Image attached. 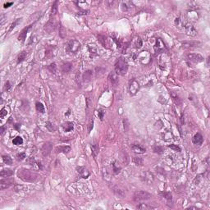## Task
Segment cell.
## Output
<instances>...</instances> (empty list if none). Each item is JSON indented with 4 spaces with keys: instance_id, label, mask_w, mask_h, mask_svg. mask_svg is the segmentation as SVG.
<instances>
[{
    "instance_id": "cell-19",
    "label": "cell",
    "mask_w": 210,
    "mask_h": 210,
    "mask_svg": "<svg viewBox=\"0 0 210 210\" xmlns=\"http://www.w3.org/2000/svg\"><path fill=\"white\" fill-rule=\"evenodd\" d=\"M2 177H9L12 176L13 175V171H12L10 169H3L0 173Z\"/></svg>"
},
{
    "instance_id": "cell-18",
    "label": "cell",
    "mask_w": 210,
    "mask_h": 210,
    "mask_svg": "<svg viewBox=\"0 0 210 210\" xmlns=\"http://www.w3.org/2000/svg\"><path fill=\"white\" fill-rule=\"evenodd\" d=\"M72 68V64L70 63V62H67V63H64L62 65V71L64 73H68L71 71Z\"/></svg>"
},
{
    "instance_id": "cell-28",
    "label": "cell",
    "mask_w": 210,
    "mask_h": 210,
    "mask_svg": "<svg viewBox=\"0 0 210 210\" xmlns=\"http://www.w3.org/2000/svg\"><path fill=\"white\" fill-rule=\"evenodd\" d=\"M109 79H110L111 83H112V84H113V85H115V84H117V81H118V80H117V75H116V74H114V73L110 74V76H109Z\"/></svg>"
},
{
    "instance_id": "cell-49",
    "label": "cell",
    "mask_w": 210,
    "mask_h": 210,
    "mask_svg": "<svg viewBox=\"0 0 210 210\" xmlns=\"http://www.w3.org/2000/svg\"><path fill=\"white\" fill-rule=\"evenodd\" d=\"M12 3H7L4 4V8H9V7L12 6Z\"/></svg>"
},
{
    "instance_id": "cell-34",
    "label": "cell",
    "mask_w": 210,
    "mask_h": 210,
    "mask_svg": "<svg viewBox=\"0 0 210 210\" xmlns=\"http://www.w3.org/2000/svg\"><path fill=\"white\" fill-rule=\"evenodd\" d=\"M45 125H46V128H47V129L49 130V131H51V132L54 131V127H53V124L51 122H47Z\"/></svg>"
},
{
    "instance_id": "cell-27",
    "label": "cell",
    "mask_w": 210,
    "mask_h": 210,
    "mask_svg": "<svg viewBox=\"0 0 210 210\" xmlns=\"http://www.w3.org/2000/svg\"><path fill=\"white\" fill-rule=\"evenodd\" d=\"M12 143L15 144V145H21V144H23V140L21 136H17L12 140Z\"/></svg>"
},
{
    "instance_id": "cell-4",
    "label": "cell",
    "mask_w": 210,
    "mask_h": 210,
    "mask_svg": "<svg viewBox=\"0 0 210 210\" xmlns=\"http://www.w3.org/2000/svg\"><path fill=\"white\" fill-rule=\"evenodd\" d=\"M81 47V44L76 39L70 40L67 44L66 50L69 53H76Z\"/></svg>"
},
{
    "instance_id": "cell-16",
    "label": "cell",
    "mask_w": 210,
    "mask_h": 210,
    "mask_svg": "<svg viewBox=\"0 0 210 210\" xmlns=\"http://www.w3.org/2000/svg\"><path fill=\"white\" fill-rule=\"evenodd\" d=\"M56 153H67L71 151V147L64 145V146H58L55 149Z\"/></svg>"
},
{
    "instance_id": "cell-43",
    "label": "cell",
    "mask_w": 210,
    "mask_h": 210,
    "mask_svg": "<svg viewBox=\"0 0 210 210\" xmlns=\"http://www.w3.org/2000/svg\"><path fill=\"white\" fill-rule=\"evenodd\" d=\"M25 157H26V156H25V153H18V154H17V160L22 161V160L24 159V158H25Z\"/></svg>"
},
{
    "instance_id": "cell-25",
    "label": "cell",
    "mask_w": 210,
    "mask_h": 210,
    "mask_svg": "<svg viewBox=\"0 0 210 210\" xmlns=\"http://www.w3.org/2000/svg\"><path fill=\"white\" fill-rule=\"evenodd\" d=\"M77 170H78L77 172H79V174H80L81 176L83 177V178H87V177L89 176L88 175H85V172H88L86 171L85 167H78Z\"/></svg>"
},
{
    "instance_id": "cell-12",
    "label": "cell",
    "mask_w": 210,
    "mask_h": 210,
    "mask_svg": "<svg viewBox=\"0 0 210 210\" xmlns=\"http://www.w3.org/2000/svg\"><path fill=\"white\" fill-rule=\"evenodd\" d=\"M55 28H56V22H55V21L51 19L49 22L47 23V25H45L44 31H47L48 33H52V32L55 30Z\"/></svg>"
},
{
    "instance_id": "cell-22",
    "label": "cell",
    "mask_w": 210,
    "mask_h": 210,
    "mask_svg": "<svg viewBox=\"0 0 210 210\" xmlns=\"http://www.w3.org/2000/svg\"><path fill=\"white\" fill-rule=\"evenodd\" d=\"M26 55H27V53L25 52V51H22V53H20V54L18 55V57H17V63H20V62L24 61L25 59V58H26Z\"/></svg>"
},
{
    "instance_id": "cell-40",
    "label": "cell",
    "mask_w": 210,
    "mask_h": 210,
    "mask_svg": "<svg viewBox=\"0 0 210 210\" xmlns=\"http://www.w3.org/2000/svg\"><path fill=\"white\" fill-rule=\"evenodd\" d=\"M113 173L114 174H117V173L120 172L121 168H120V167H117L115 163H113Z\"/></svg>"
},
{
    "instance_id": "cell-3",
    "label": "cell",
    "mask_w": 210,
    "mask_h": 210,
    "mask_svg": "<svg viewBox=\"0 0 210 210\" xmlns=\"http://www.w3.org/2000/svg\"><path fill=\"white\" fill-rule=\"evenodd\" d=\"M151 198V195L146 191L144 190H137L135 192L134 196H133V199L136 202H141L144 201V200H148Z\"/></svg>"
},
{
    "instance_id": "cell-26",
    "label": "cell",
    "mask_w": 210,
    "mask_h": 210,
    "mask_svg": "<svg viewBox=\"0 0 210 210\" xmlns=\"http://www.w3.org/2000/svg\"><path fill=\"white\" fill-rule=\"evenodd\" d=\"M148 175H149V176H147V172H145V173H144V181H146V182H148V183H150V182H152V181H153V175L151 174V173H149V172Z\"/></svg>"
},
{
    "instance_id": "cell-31",
    "label": "cell",
    "mask_w": 210,
    "mask_h": 210,
    "mask_svg": "<svg viewBox=\"0 0 210 210\" xmlns=\"http://www.w3.org/2000/svg\"><path fill=\"white\" fill-rule=\"evenodd\" d=\"M3 162L8 165L12 164V158L9 157L8 155H3Z\"/></svg>"
},
{
    "instance_id": "cell-42",
    "label": "cell",
    "mask_w": 210,
    "mask_h": 210,
    "mask_svg": "<svg viewBox=\"0 0 210 210\" xmlns=\"http://www.w3.org/2000/svg\"><path fill=\"white\" fill-rule=\"evenodd\" d=\"M20 20L21 19H17V21H16V22H14L12 24V25H11V27H10V29H9V32H10L11 31H12V30L14 29V28L16 27V25H17L18 23H19V22H20Z\"/></svg>"
},
{
    "instance_id": "cell-47",
    "label": "cell",
    "mask_w": 210,
    "mask_h": 210,
    "mask_svg": "<svg viewBox=\"0 0 210 210\" xmlns=\"http://www.w3.org/2000/svg\"><path fill=\"white\" fill-rule=\"evenodd\" d=\"M10 89H11V84L9 81H7V82L5 83V85H4V90L8 91V90H9Z\"/></svg>"
},
{
    "instance_id": "cell-50",
    "label": "cell",
    "mask_w": 210,
    "mask_h": 210,
    "mask_svg": "<svg viewBox=\"0 0 210 210\" xmlns=\"http://www.w3.org/2000/svg\"><path fill=\"white\" fill-rule=\"evenodd\" d=\"M89 127H89V132H90V130H91V129H93V122H92L91 123H90Z\"/></svg>"
},
{
    "instance_id": "cell-51",
    "label": "cell",
    "mask_w": 210,
    "mask_h": 210,
    "mask_svg": "<svg viewBox=\"0 0 210 210\" xmlns=\"http://www.w3.org/2000/svg\"><path fill=\"white\" fill-rule=\"evenodd\" d=\"M188 209H198V208H196V207H189Z\"/></svg>"
},
{
    "instance_id": "cell-38",
    "label": "cell",
    "mask_w": 210,
    "mask_h": 210,
    "mask_svg": "<svg viewBox=\"0 0 210 210\" xmlns=\"http://www.w3.org/2000/svg\"><path fill=\"white\" fill-rule=\"evenodd\" d=\"M104 111L103 110V109H99V111H98V116H99V117L100 118V120L103 121V119H104Z\"/></svg>"
},
{
    "instance_id": "cell-45",
    "label": "cell",
    "mask_w": 210,
    "mask_h": 210,
    "mask_svg": "<svg viewBox=\"0 0 210 210\" xmlns=\"http://www.w3.org/2000/svg\"><path fill=\"white\" fill-rule=\"evenodd\" d=\"M201 175H198V176H196V178L194 180V182H195V185H197V184H199L200 182V181H201V177H200L201 176Z\"/></svg>"
},
{
    "instance_id": "cell-48",
    "label": "cell",
    "mask_w": 210,
    "mask_h": 210,
    "mask_svg": "<svg viewBox=\"0 0 210 210\" xmlns=\"http://www.w3.org/2000/svg\"><path fill=\"white\" fill-rule=\"evenodd\" d=\"M6 130H7V127H4V126L1 127V128H0V134H1V136H3V133L5 132Z\"/></svg>"
},
{
    "instance_id": "cell-9",
    "label": "cell",
    "mask_w": 210,
    "mask_h": 210,
    "mask_svg": "<svg viewBox=\"0 0 210 210\" xmlns=\"http://www.w3.org/2000/svg\"><path fill=\"white\" fill-rule=\"evenodd\" d=\"M184 30H185L186 33L190 36H195L197 35V31L195 29V27L189 24H185L184 25Z\"/></svg>"
},
{
    "instance_id": "cell-1",
    "label": "cell",
    "mask_w": 210,
    "mask_h": 210,
    "mask_svg": "<svg viewBox=\"0 0 210 210\" xmlns=\"http://www.w3.org/2000/svg\"><path fill=\"white\" fill-rule=\"evenodd\" d=\"M17 175L18 177L23 180L24 181H30V182L35 181L38 178V175H37L36 172L31 171V170H25V169L19 170Z\"/></svg>"
},
{
    "instance_id": "cell-32",
    "label": "cell",
    "mask_w": 210,
    "mask_h": 210,
    "mask_svg": "<svg viewBox=\"0 0 210 210\" xmlns=\"http://www.w3.org/2000/svg\"><path fill=\"white\" fill-rule=\"evenodd\" d=\"M91 149H92V154L94 157H96L98 153H99V146L97 144H94L93 146H91Z\"/></svg>"
},
{
    "instance_id": "cell-15",
    "label": "cell",
    "mask_w": 210,
    "mask_h": 210,
    "mask_svg": "<svg viewBox=\"0 0 210 210\" xmlns=\"http://www.w3.org/2000/svg\"><path fill=\"white\" fill-rule=\"evenodd\" d=\"M31 26V25H29V26H27L26 28L23 29L22 31H21L19 36H18V40L21 41V42H24V41H25V39H26V35H27L28 31L30 30Z\"/></svg>"
},
{
    "instance_id": "cell-10",
    "label": "cell",
    "mask_w": 210,
    "mask_h": 210,
    "mask_svg": "<svg viewBox=\"0 0 210 210\" xmlns=\"http://www.w3.org/2000/svg\"><path fill=\"white\" fill-rule=\"evenodd\" d=\"M139 89H140V85H139L138 82H137L136 81L133 80L131 81V83H130V94L135 95L137 92H138Z\"/></svg>"
},
{
    "instance_id": "cell-39",
    "label": "cell",
    "mask_w": 210,
    "mask_h": 210,
    "mask_svg": "<svg viewBox=\"0 0 210 210\" xmlns=\"http://www.w3.org/2000/svg\"><path fill=\"white\" fill-rule=\"evenodd\" d=\"M56 64L55 63H52L51 65H49V66L48 67V68L50 70V71L51 72H53V73H55V71H56Z\"/></svg>"
},
{
    "instance_id": "cell-44",
    "label": "cell",
    "mask_w": 210,
    "mask_h": 210,
    "mask_svg": "<svg viewBox=\"0 0 210 210\" xmlns=\"http://www.w3.org/2000/svg\"><path fill=\"white\" fill-rule=\"evenodd\" d=\"M7 113H8V112H7V110L5 108H3L1 110V112H0V117L1 118H3L4 117H5L7 115Z\"/></svg>"
},
{
    "instance_id": "cell-24",
    "label": "cell",
    "mask_w": 210,
    "mask_h": 210,
    "mask_svg": "<svg viewBox=\"0 0 210 210\" xmlns=\"http://www.w3.org/2000/svg\"><path fill=\"white\" fill-rule=\"evenodd\" d=\"M159 195H160L162 197L165 198V199H166L167 201H172V195H171L170 193H168V192H160Z\"/></svg>"
},
{
    "instance_id": "cell-11",
    "label": "cell",
    "mask_w": 210,
    "mask_h": 210,
    "mask_svg": "<svg viewBox=\"0 0 210 210\" xmlns=\"http://www.w3.org/2000/svg\"><path fill=\"white\" fill-rule=\"evenodd\" d=\"M130 148L133 150V152H135L136 153H138V154H143L146 152V149L142 147L141 145L140 144H132L130 146Z\"/></svg>"
},
{
    "instance_id": "cell-6",
    "label": "cell",
    "mask_w": 210,
    "mask_h": 210,
    "mask_svg": "<svg viewBox=\"0 0 210 210\" xmlns=\"http://www.w3.org/2000/svg\"><path fill=\"white\" fill-rule=\"evenodd\" d=\"M186 58L189 61L195 62V63H199V62L204 61V58L199 53H188L186 55Z\"/></svg>"
},
{
    "instance_id": "cell-30",
    "label": "cell",
    "mask_w": 210,
    "mask_h": 210,
    "mask_svg": "<svg viewBox=\"0 0 210 210\" xmlns=\"http://www.w3.org/2000/svg\"><path fill=\"white\" fill-rule=\"evenodd\" d=\"M36 110L41 113H44V112H45L44 105L42 104L41 103H36Z\"/></svg>"
},
{
    "instance_id": "cell-37",
    "label": "cell",
    "mask_w": 210,
    "mask_h": 210,
    "mask_svg": "<svg viewBox=\"0 0 210 210\" xmlns=\"http://www.w3.org/2000/svg\"><path fill=\"white\" fill-rule=\"evenodd\" d=\"M153 150L155 151L156 153H162L163 151H164V149H163V147H160V146H156L153 148Z\"/></svg>"
},
{
    "instance_id": "cell-29",
    "label": "cell",
    "mask_w": 210,
    "mask_h": 210,
    "mask_svg": "<svg viewBox=\"0 0 210 210\" xmlns=\"http://www.w3.org/2000/svg\"><path fill=\"white\" fill-rule=\"evenodd\" d=\"M92 76V71H85L83 75V79L84 81H90Z\"/></svg>"
},
{
    "instance_id": "cell-33",
    "label": "cell",
    "mask_w": 210,
    "mask_h": 210,
    "mask_svg": "<svg viewBox=\"0 0 210 210\" xmlns=\"http://www.w3.org/2000/svg\"><path fill=\"white\" fill-rule=\"evenodd\" d=\"M133 162H134L137 166H141L143 164V159L141 158H138V157H134L133 158Z\"/></svg>"
},
{
    "instance_id": "cell-21",
    "label": "cell",
    "mask_w": 210,
    "mask_h": 210,
    "mask_svg": "<svg viewBox=\"0 0 210 210\" xmlns=\"http://www.w3.org/2000/svg\"><path fill=\"white\" fill-rule=\"evenodd\" d=\"M58 1H55L54 3L53 4L52 6V9H51V17H53L55 16L58 12Z\"/></svg>"
},
{
    "instance_id": "cell-13",
    "label": "cell",
    "mask_w": 210,
    "mask_h": 210,
    "mask_svg": "<svg viewBox=\"0 0 210 210\" xmlns=\"http://www.w3.org/2000/svg\"><path fill=\"white\" fill-rule=\"evenodd\" d=\"M165 44L161 39H158L157 42H156V45L154 46V49L157 53H160L165 49Z\"/></svg>"
},
{
    "instance_id": "cell-17",
    "label": "cell",
    "mask_w": 210,
    "mask_h": 210,
    "mask_svg": "<svg viewBox=\"0 0 210 210\" xmlns=\"http://www.w3.org/2000/svg\"><path fill=\"white\" fill-rule=\"evenodd\" d=\"M200 43L197 41H188V42H185V43L182 44V48H194V47H197Z\"/></svg>"
},
{
    "instance_id": "cell-20",
    "label": "cell",
    "mask_w": 210,
    "mask_h": 210,
    "mask_svg": "<svg viewBox=\"0 0 210 210\" xmlns=\"http://www.w3.org/2000/svg\"><path fill=\"white\" fill-rule=\"evenodd\" d=\"M62 127H63V129L66 132H69V131H71V130H73V123L67 122L62 125Z\"/></svg>"
},
{
    "instance_id": "cell-46",
    "label": "cell",
    "mask_w": 210,
    "mask_h": 210,
    "mask_svg": "<svg viewBox=\"0 0 210 210\" xmlns=\"http://www.w3.org/2000/svg\"><path fill=\"white\" fill-rule=\"evenodd\" d=\"M128 129H129V125H128V122L127 119L124 120V130L125 132H127L128 131Z\"/></svg>"
},
{
    "instance_id": "cell-2",
    "label": "cell",
    "mask_w": 210,
    "mask_h": 210,
    "mask_svg": "<svg viewBox=\"0 0 210 210\" xmlns=\"http://www.w3.org/2000/svg\"><path fill=\"white\" fill-rule=\"evenodd\" d=\"M127 70H128V64L126 62V60L122 58H119L115 64L116 74L123 76V75H125L127 72Z\"/></svg>"
},
{
    "instance_id": "cell-7",
    "label": "cell",
    "mask_w": 210,
    "mask_h": 210,
    "mask_svg": "<svg viewBox=\"0 0 210 210\" xmlns=\"http://www.w3.org/2000/svg\"><path fill=\"white\" fill-rule=\"evenodd\" d=\"M53 149V144L51 142H46L43 144L41 149V153L44 157H47V156L49 155V153H51Z\"/></svg>"
},
{
    "instance_id": "cell-23",
    "label": "cell",
    "mask_w": 210,
    "mask_h": 210,
    "mask_svg": "<svg viewBox=\"0 0 210 210\" xmlns=\"http://www.w3.org/2000/svg\"><path fill=\"white\" fill-rule=\"evenodd\" d=\"M137 209H144V210H149V209H153L154 208L152 206H149V205L146 204H140L139 205H137L136 207Z\"/></svg>"
},
{
    "instance_id": "cell-52",
    "label": "cell",
    "mask_w": 210,
    "mask_h": 210,
    "mask_svg": "<svg viewBox=\"0 0 210 210\" xmlns=\"http://www.w3.org/2000/svg\"><path fill=\"white\" fill-rule=\"evenodd\" d=\"M207 65H208V67H209V58H208V59H207Z\"/></svg>"
},
{
    "instance_id": "cell-14",
    "label": "cell",
    "mask_w": 210,
    "mask_h": 210,
    "mask_svg": "<svg viewBox=\"0 0 210 210\" xmlns=\"http://www.w3.org/2000/svg\"><path fill=\"white\" fill-rule=\"evenodd\" d=\"M203 141H204V138H203L202 135L199 134V133L195 134V136L193 137V143L195 144V145L200 146L203 144Z\"/></svg>"
},
{
    "instance_id": "cell-35",
    "label": "cell",
    "mask_w": 210,
    "mask_h": 210,
    "mask_svg": "<svg viewBox=\"0 0 210 210\" xmlns=\"http://www.w3.org/2000/svg\"><path fill=\"white\" fill-rule=\"evenodd\" d=\"M168 147L170 149H172V150H174V151H176V152H181V149H180V147L176 145V144H169Z\"/></svg>"
},
{
    "instance_id": "cell-36",
    "label": "cell",
    "mask_w": 210,
    "mask_h": 210,
    "mask_svg": "<svg viewBox=\"0 0 210 210\" xmlns=\"http://www.w3.org/2000/svg\"><path fill=\"white\" fill-rule=\"evenodd\" d=\"M172 97L173 98V100H174V102L176 103V104H181V100H180L179 97L177 96V94H173V93H172Z\"/></svg>"
},
{
    "instance_id": "cell-8",
    "label": "cell",
    "mask_w": 210,
    "mask_h": 210,
    "mask_svg": "<svg viewBox=\"0 0 210 210\" xmlns=\"http://www.w3.org/2000/svg\"><path fill=\"white\" fill-rule=\"evenodd\" d=\"M14 180L12 178H7V179H2L0 181V189L1 190H3L5 189L10 187L12 185H13Z\"/></svg>"
},
{
    "instance_id": "cell-41",
    "label": "cell",
    "mask_w": 210,
    "mask_h": 210,
    "mask_svg": "<svg viewBox=\"0 0 210 210\" xmlns=\"http://www.w3.org/2000/svg\"><path fill=\"white\" fill-rule=\"evenodd\" d=\"M135 46H136V48H141V46H142V41H141V39H140V38L137 39V40H136V44H135Z\"/></svg>"
},
{
    "instance_id": "cell-5",
    "label": "cell",
    "mask_w": 210,
    "mask_h": 210,
    "mask_svg": "<svg viewBox=\"0 0 210 210\" xmlns=\"http://www.w3.org/2000/svg\"><path fill=\"white\" fill-rule=\"evenodd\" d=\"M108 186H109V189L111 190L112 192H113L117 198L122 199V198L125 197L124 191L119 187L118 186H117V185H115V184H113V183H109Z\"/></svg>"
}]
</instances>
